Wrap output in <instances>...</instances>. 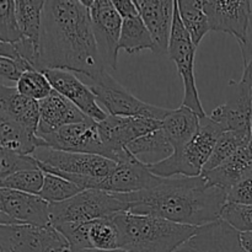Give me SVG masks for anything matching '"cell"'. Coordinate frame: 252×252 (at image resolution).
I'll return each instance as SVG.
<instances>
[{"label":"cell","mask_w":252,"mask_h":252,"mask_svg":"<svg viewBox=\"0 0 252 252\" xmlns=\"http://www.w3.org/2000/svg\"><path fill=\"white\" fill-rule=\"evenodd\" d=\"M49 69L85 78L107 70L96 43L90 10L83 0L46 1L37 70Z\"/></svg>","instance_id":"obj_1"},{"label":"cell","mask_w":252,"mask_h":252,"mask_svg":"<svg viewBox=\"0 0 252 252\" xmlns=\"http://www.w3.org/2000/svg\"><path fill=\"white\" fill-rule=\"evenodd\" d=\"M123 197L129 204L130 213L158 217L196 228L219 220L228 203V192L209 185L202 175L164 179L154 189Z\"/></svg>","instance_id":"obj_2"},{"label":"cell","mask_w":252,"mask_h":252,"mask_svg":"<svg viewBox=\"0 0 252 252\" xmlns=\"http://www.w3.org/2000/svg\"><path fill=\"white\" fill-rule=\"evenodd\" d=\"M120 249L128 252H176L198 228L181 225L167 219L123 212L113 217Z\"/></svg>","instance_id":"obj_3"},{"label":"cell","mask_w":252,"mask_h":252,"mask_svg":"<svg viewBox=\"0 0 252 252\" xmlns=\"http://www.w3.org/2000/svg\"><path fill=\"white\" fill-rule=\"evenodd\" d=\"M32 157L42 171L58 175L83 189H98L117 166V162L102 155L62 152L48 147L38 148Z\"/></svg>","instance_id":"obj_4"},{"label":"cell","mask_w":252,"mask_h":252,"mask_svg":"<svg viewBox=\"0 0 252 252\" xmlns=\"http://www.w3.org/2000/svg\"><path fill=\"white\" fill-rule=\"evenodd\" d=\"M223 133L224 130L209 116H206L201 120L199 129L187 144L175 150L174 154L164 161L148 165V167L153 174L162 179L201 176L217 140Z\"/></svg>","instance_id":"obj_5"},{"label":"cell","mask_w":252,"mask_h":252,"mask_svg":"<svg viewBox=\"0 0 252 252\" xmlns=\"http://www.w3.org/2000/svg\"><path fill=\"white\" fill-rule=\"evenodd\" d=\"M130 207L123 194L102 189H85L73 198L51 204V223L56 226L64 223H84L110 218L129 212Z\"/></svg>","instance_id":"obj_6"},{"label":"cell","mask_w":252,"mask_h":252,"mask_svg":"<svg viewBox=\"0 0 252 252\" xmlns=\"http://www.w3.org/2000/svg\"><path fill=\"white\" fill-rule=\"evenodd\" d=\"M96 96L98 102L117 117H143L162 122L170 113V108L150 105L135 97L128 89L121 85L107 70H102L93 78L78 75Z\"/></svg>","instance_id":"obj_7"},{"label":"cell","mask_w":252,"mask_h":252,"mask_svg":"<svg viewBox=\"0 0 252 252\" xmlns=\"http://www.w3.org/2000/svg\"><path fill=\"white\" fill-rule=\"evenodd\" d=\"M208 16L211 31L223 32L235 37L241 48L244 62L251 56L250 31L252 1L249 0H202Z\"/></svg>","instance_id":"obj_8"},{"label":"cell","mask_w":252,"mask_h":252,"mask_svg":"<svg viewBox=\"0 0 252 252\" xmlns=\"http://www.w3.org/2000/svg\"><path fill=\"white\" fill-rule=\"evenodd\" d=\"M196 47L192 43L191 37L185 30L180 19L177 4L175 6L174 25H172L171 37H170L167 56L176 65L177 71L184 83V100L182 106L193 110L201 118L206 117V112L202 106L201 98L198 95V89L196 85V76H194V56H196Z\"/></svg>","instance_id":"obj_9"},{"label":"cell","mask_w":252,"mask_h":252,"mask_svg":"<svg viewBox=\"0 0 252 252\" xmlns=\"http://www.w3.org/2000/svg\"><path fill=\"white\" fill-rule=\"evenodd\" d=\"M1 252H70V245L53 225H0Z\"/></svg>","instance_id":"obj_10"},{"label":"cell","mask_w":252,"mask_h":252,"mask_svg":"<svg viewBox=\"0 0 252 252\" xmlns=\"http://www.w3.org/2000/svg\"><path fill=\"white\" fill-rule=\"evenodd\" d=\"M161 128V122L143 117L108 116L97 123L100 139L106 149V157L118 162L130 143Z\"/></svg>","instance_id":"obj_11"},{"label":"cell","mask_w":252,"mask_h":252,"mask_svg":"<svg viewBox=\"0 0 252 252\" xmlns=\"http://www.w3.org/2000/svg\"><path fill=\"white\" fill-rule=\"evenodd\" d=\"M49 208L51 204L37 194L0 189L1 225H52Z\"/></svg>","instance_id":"obj_12"},{"label":"cell","mask_w":252,"mask_h":252,"mask_svg":"<svg viewBox=\"0 0 252 252\" xmlns=\"http://www.w3.org/2000/svg\"><path fill=\"white\" fill-rule=\"evenodd\" d=\"M94 34L106 69H116L123 20L113 0H93L89 6Z\"/></svg>","instance_id":"obj_13"},{"label":"cell","mask_w":252,"mask_h":252,"mask_svg":"<svg viewBox=\"0 0 252 252\" xmlns=\"http://www.w3.org/2000/svg\"><path fill=\"white\" fill-rule=\"evenodd\" d=\"M209 117L224 132L252 133V86L248 78L229 83L225 103L214 108Z\"/></svg>","instance_id":"obj_14"},{"label":"cell","mask_w":252,"mask_h":252,"mask_svg":"<svg viewBox=\"0 0 252 252\" xmlns=\"http://www.w3.org/2000/svg\"><path fill=\"white\" fill-rule=\"evenodd\" d=\"M162 180L126 149V154L117 162L116 169L101 182L98 189L120 194L135 193L159 186Z\"/></svg>","instance_id":"obj_15"},{"label":"cell","mask_w":252,"mask_h":252,"mask_svg":"<svg viewBox=\"0 0 252 252\" xmlns=\"http://www.w3.org/2000/svg\"><path fill=\"white\" fill-rule=\"evenodd\" d=\"M39 138L52 149L106 157V149L98 135L97 122L93 120L64 126L56 132Z\"/></svg>","instance_id":"obj_16"},{"label":"cell","mask_w":252,"mask_h":252,"mask_svg":"<svg viewBox=\"0 0 252 252\" xmlns=\"http://www.w3.org/2000/svg\"><path fill=\"white\" fill-rule=\"evenodd\" d=\"M42 73L47 76L54 91L74 103L90 120L98 123L108 117L98 106L97 98L91 89L75 73L61 69H49Z\"/></svg>","instance_id":"obj_17"},{"label":"cell","mask_w":252,"mask_h":252,"mask_svg":"<svg viewBox=\"0 0 252 252\" xmlns=\"http://www.w3.org/2000/svg\"><path fill=\"white\" fill-rule=\"evenodd\" d=\"M134 1L154 42L153 53L155 56L167 54L176 1L172 0H134Z\"/></svg>","instance_id":"obj_18"},{"label":"cell","mask_w":252,"mask_h":252,"mask_svg":"<svg viewBox=\"0 0 252 252\" xmlns=\"http://www.w3.org/2000/svg\"><path fill=\"white\" fill-rule=\"evenodd\" d=\"M180 249L196 252H246L241 244L240 233L221 218L198 228Z\"/></svg>","instance_id":"obj_19"},{"label":"cell","mask_w":252,"mask_h":252,"mask_svg":"<svg viewBox=\"0 0 252 252\" xmlns=\"http://www.w3.org/2000/svg\"><path fill=\"white\" fill-rule=\"evenodd\" d=\"M86 121H90V118L84 115L74 103L53 90L48 97L39 101V125L37 135L43 137L64 126Z\"/></svg>","instance_id":"obj_20"},{"label":"cell","mask_w":252,"mask_h":252,"mask_svg":"<svg viewBox=\"0 0 252 252\" xmlns=\"http://www.w3.org/2000/svg\"><path fill=\"white\" fill-rule=\"evenodd\" d=\"M0 118L26 127L37 134L39 125V102L24 96L16 86H0Z\"/></svg>","instance_id":"obj_21"},{"label":"cell","mask_w":252,"mask_h":252,"mask_svg":"<svg viewBox=\"0 0 252 252\" xmlns=\"http://www.w3.org/2000/svg\"><path fill=\"white\" fill-rule=\"evenodd\" d=\"M252 174V140L241 148L230 159L224 161L214 170L202 174L212 186L220 187L226 192L238 182Z\"/></svg>","instance_id":"obj_22"},{"label":"cell","mask_w":252,"mask_h":252,"mask_svg":"<svg viewBox=\"0 0 252 252\" xmlns=\"http://www.w3.org/2000/svg\"><path fill=\"white\" fill-rule=\"evenodd\" d=\"M201 120L193 110L181 105L176 110L170 111L161 122V130L174 150H177L193 138L199 129Z\"/></svg>","instance_id":"obj_23"},{"label":"cell","mask_w":252,"mask_h":252,"mask_svg":"<svg viewBox=\"0 0 252 252\" xmlns=\"http://www.w3.org/2000/svg\"><path fill=\"white\" fill-rule=\"evenodd\" d=\"M1 149L21 155H32L38 148L47 147L46 142L32 130L9 120L0 118Z\"/></svg>","instance_id":"obj_24"},{"label":"cell","mask_w":252,"mask_h":252,"mask_svg":"<svg viewBox=\"0 0 252 252\" xmlns=\"http://www.w3.org/2000/svg\"><path fill=\"white\" fill-rule=\"evenodd\" d=\"M127 150L135 159L145 165H154L164 161L175 152L161 128L130 143Z\"/></svg>","instance_id":"obj_25"},{"label":"cell","mask_w":252,"mask_h":252,"mask_svg":"<svg viewBox=\"0 0 252 252\" xmlns=\"http://www.w3.org/2000/svg\"><path fill=\"white\" fill-rule=\"evenodd\" d=\"M46 1L43 0H16L15 9L24 39L39 48L42 19Z\"/></svg>","instance_id":"obj_26"},{"label":"cell","mask_w":252,"mask_h":252,"mask_svg":"<svg viewBox=\"0 0 252 252\" xmlns=\"http://www.w3.org/2000/svg\"><path fill=\"white\" fill-rule=\"evenodd\" d=\"M176 4L185 30L191 37L194 47L198 48L203 37L211 31L208 16L203 10V2L202 0H179Z\"/></svg>","instance_id":"obj_27"},{"label":"cell","mask_w":252,"mask_h":252,"mask_svg":"<svg viewBox=\"0 0 252 252\" xmlns=\"http://www.w3.org/2000/svg\"><path fill=\"white\" fill-rule=\"evenodd\" d=\"M120 49H125L128 54L139 53L145 49L153 52L154 42L140 15L123 19Z\"/></svg>","instance_id":"obj_28"},{"label":"cell","mask_w":252,"mask_h":252,"mask_svg":"<svg viewBox=\"0 0 252 252\" xmlns=\"http://www.w3.org/2000/svg\"><path fill=\"white\" fill-rule=\"evenodd\" d=\"M252 140V133L249 132H224L217 140L213 153L209 158L208 162L204 166L203 172L211 171L230 159L234 154L239 152L241 148L250 144ZM202 172V174H203Z\"/></svg>","instance_id":"obj_29"},{"label":"cell","mask_w":252,"mask_h":252,"mask_svg":"<svg viewBox=\"0 0 252 252\" xmlns=\"http://www.w3.org/2000/svg\"><path fill=\"white\" fill-rule=\"evenodd\" d=\"M88 238L90 249H96V250L120 249V234L113 217L88 221Z\"/></svg>","instance_id":"obj_30"},{"label":"cell","mask_w":252,"mask_h":252,"mask_svg":"<svg viewBox=\"0 0 252 252\" xmlns=\"http://www.w3.org/2000/svg\"><path fill=\"white\" fill-rule=\"evenodd\" d=\"M44 174L46 176H44L43 186H42L38 196L48 202L49 204L68 201L80 192L85 191L78 185L58 176V175L48 174V172H44Z\"/></svg>","instance_id":"obj_31"},{"label":"cell","mask_w":252,"mask_h":252,"mask_svg":"<svg viewBox=\"0 0 252 252\" xmlns=\"http://www.w3.org/2000/svg\"><path fill=\"white\" fill-rule=\"evenodd\" d=\"M16 89L24 96H27L38 102L47 98L53 93V88L47 76L37 69H31L22 74L19 83L16 84Z\"/></svg>","instance_id":"obj_32"},{"label":"cell","mask_w":252,"mask_h":252,"mask_svg":"<svg viewBox=\"0 0 252 252\" xmlns=\"http://www.w3.org/2000/svg\"><path fill=\"white\" fill-rule=\"evenodd\" d=\"M44 176L46 174L41 169L17 172L6 179L0 180V189H7L38 196L43 186Z\"/></svg>","instance_id":"obj_33"},{"label":"cell","mask_w":252,"mask_h":252,"mask_svg":"<svg viewBox=\"0 0 252 252\" xmlns=\"http://www.w3.org/2000/svg\"><path fill=\"white\" fill-rule=\"evenodd\" d=\"M21 30L16 17L14 0H5L0 2V42L17 43L22 41Z\"/></svg>","instance_id":"obj_34"},{"label":"cell","mask_w":252,"mask_h":252,"mask_svg":"<svg viewBox=\"0 0 252 252\" xmlns=\"http://www.w3.org/2000/svg\"><path fill=\"white\" fill-rule=\"evenodd\" d=\"M39 164L32 155H21L16 153L0 150V180L27 170H38Z\"/></svg>","instance_id":"obj_35"},{"label":"cell","mask_w":252,"mask_h":252,"mask_svg":"<svg viewBox=\"0 0 252 252\" xmlns=\"http://www.w3.org/2000/svg\"><path fill=\"white\" fill-rule=\"evenodd\" d=\"M221 219L239 233H252V206L226 203Z\"/></svg>","instance_id":"obj_36"},{"label":"cell","mask_w":252,"mask_h":252,"mask_svg":"<svg viewBox=\"0 0 252 252\" xmlns=\"http://www.w3.org/2000/svg\"><path fill=\"white\" fill-rule=\"evenodd\" d=\"M34 69L31 64L24 58H0V78H1V85L12 86V84L19 83L22 74L26 71Z\"/></svg>","instance_id":"obj_37"},{"label":"cell","mask_w":252,"mask_h":252,"mask_svg":"<svg viewBox=\"0 0 252 252\" xmlns=\"http://www.w3.org/2000/svg\"><path fill=\"white\" fill-rule=\"evenodd\" d=\"M228 203L252 206V174L229 189Z\"/></svg>","instance_id":"obj_38"},{"label":"cell","mask_w":252,"mask_h":252,"mask_svg":"<svg viewBox=\"0 0 252 252\" xmlns=\"http://www.w3.org/2000/svg\"><path fill=\"white\" fill-rule=\"evenodd\" d=\"M113 5H115L120 16L122 17V20L139 15V10L135 5L134 0H113Z\"/></svg>","instance_id":"obj_39"},{"label":"cell","mask_w":252,"mask_h":252,"mask_svg":"<svg viewBox=\"0 0 252 252\" xmlns=\"http://www.w3.org/2000/svg\"><path fill=\"white\" fill-rule=\"evenodd\" d=\"M240 239L246 252H252V233H240Z\"/></svg>","instance_id":"obj_40"},{"label":"cell","mask_w":252,"mask_h":252,"mask_svg":"<svg viewBox=\"0 0 252 252\" xmlns=\"http://www.w3.org/2000/svg\"><path fill=\"white\" fill-rule=\"evenodd\" d=\"M243 75L245 76V78L249 79V81H250L251 86H252V53H251V56L249 57L245 62H244Z\"/></svg>","instance_id":"obj_41"},{"label":"cell","mask_w":252,"mask_h":252,"mask_svg":"<svg viewBox=\"0 0 252 252\" xmlns=\"http://www.w3.org/2000/svg\"><path fill=\"white\" fill-rule=\"evenodd\" d=\"M71 252H128L122 249H116V250H96V249H88V250H79V251H71Z\"/></svg>","instance_id":"obj_42"},{"label":"cell","mask_w":252,"mask_h":252,"mask_svg":"<svg viewBox=\"0 0 252 252\" xmlns=\"http://www.w3.org/2000/svg\"><path fill=\"white\" fill-rule=\"evenodd\" d=\"M176 252H196V251H189V250H184V249H179Z\"/></svg>","instance_id":"obj_43"},{"label":"cell","mask_w":252,"mask_h":252,"mask_svg":"<svg viewBox=\"0 0 252 252\" xmlns=\"http://www.w3.org/2000/svg\"><path fill=\"white\" fill-rule=\"evenodd\" d=\"M70 252H71V251H70Z\"/></svg>","instance_id":"obj_44"}]
</instances>
